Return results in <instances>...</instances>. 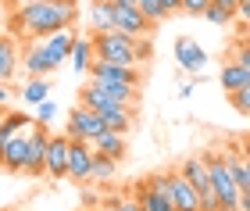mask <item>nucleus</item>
Listing matches in <instances>:
<instances>
[{
	"instance_id": "f257e3e1",
	"label": "nucleus",
	"mask_w": 250,
	"mask_h": 211,
	"mask_svg": "<svg viewBox=\"0 0 250 211\" xmlns=\"http://www.w3.org/2000/svg\"><path fill=\"white\" fill-rule=\"evenodd\" d=\"M79 4L75 0H40L21 11H7V29L15 36H50L58 29H75Z\"/></svg>"
},
{
	"instance_id": "f03ea898",
	"label": "nucleus",
	"mask_w": 250,
	"mask_h": 211,
	"mask_svg": "<svg viewBox=\"0 0 250 211\" xmlns=\"http://www.w3.org/2000/svg\"><path fill=\"white\" fill-rule=\"evenodd\" d=\"M204 161H208V172H211V183H214L222 211H240V193L243 190L232 175V165L225 158V150H204Z\"/></svg>"
},
{
	"instance_id": "7ed1b4c3",
	"label": "nucleus",
	"mask_w": 250,
	"mask_h": 211,
	"mask_svg": "<svg viewBox=\"0 0 250 211\" xmlns=\"http://www.w3.org/2000/svg\"><path fill=\"white\" fill-rule=\"evenodd\" d=\"M93 50L104 61H118V64H140V36H125L118 29L107 32H93Z\"/></svg>"
},
{
	"instance_id": "20e7f679",
	"label": "nucleus",
	"mask_w": 250,
	"mask_h": 211,
	"mask_svg": "<svg viewBox=\"0 0 250 211\" xmlns=\"http://www.w3.org/2000/svg\"><path fill=\"white\" fill-rule=\"evenodd\" d=\"M179 172H183L186 179L197 186V193H200V201H204V211H222L218 193H214V183H211V172H208V161H204V154H193V158H186Z\"/></svg>"
},
{
	"instance_id": "39448f33",
	"label": "nucleus",
	"mask_w": 250,
	"mask_h": 211,
	"mask_svg": "<svg viewBox=\"0 0 250 211\" xmlns=\"http://www.w3.org/2000/svg\"><path fill=\"white\" fill-rule=\"evenodd\" d=\"M104 129H107V126H104V115H100V111L86 107V104H75L72 115H68L64 136H68V140H86V143H93Z\"/></svg>"
},
{
	"instance_id": "423d86ee",
	"label": "nucleus",
	"mask_w": 250,
	"mask_h": 211,
	"mask_svg": "<svg viewBox=\"0 0 250 211\" xmlns=\"http://www.w3.org/2000/svg\"><path fill=\"white\" fill-rule=\"evenodd\" d=\"M165 193H168V201H172L175 211H204L197 186H193L183 172H165Z\"/></svg>"
},
{
	"instance_id": "0eeeda50",
	"label": "nucleus",
	"mask_w": 250,
	"mask_h": 211,
	"mask_svg": "<svg viewBox=\"0 0 250 211\" xmlns=\"http://www.w3.org/2000/svg\"><path fill=\"white\" fill-rule=\"evenodd\" d=\"M89 79H93V83H125V86H140V83H143V72H140V64H118V61L97 58L93 64H89Z\"/></svg>"
},
{
	"instance_id": "6e6552de",
	"label": "nucleus",
	"mask_w": 250,
	"mask_h": 211,
	"mask_svg": "<svg viewBox=\"0 0 250 211\" xmlns=\"http://www.w3.org/2000/svg\"><path fill=\"white\" fill-rule=\"evenodd\" d=\"M175 64L189 75V79H200L204 68H208V50H204L193 36H179L175 40Z\"/></svg>"
},
{
	"instance_id": "1a4fd4ad",
	"label": "nucleus",
	"mask_w": 250,
	"mask_h": 211,
	"mask_svg": "<svg viewBox=\"0 0 250 211\" xmlns=\"http://www.w3.org/2000/svg\"><path fill=\"white\" fill-rule=\"evenodd\" d=\"M47 143H50V132H47L43 122L29 129V154H25V169H21V175H43V172H47Z\"/></svg>"
},
{
	"instance_id": "9d476101",
	"label": "nucleus",
	"mask_w": 250,
	"mask_h": 211,
	"mask_svg": "<svg viewBox=\"0 0 250 211\" xmlns=\"http://www.w3.org/2000/svg\"><path fill=\"white\" fill-rule=\"evenodd\" d=\"M136 201L143 204V211H175L172 201H168V193H165V172H157L146 183L136 186Z\"/></svg>"
},
{
	"instance_id": "9b49d317",
	"label": "nucleus",
	"mask_w": 250,
	"mask_h": 211,
	"mask_svg": "<svg viewBox=\"0 0 250 211\" xmlns=\"http://www.w3.org/2000/svg\"><path fill=\"white\" fill-rule=\"evenodd\" d=\"M93 143L86 140H72V154H68V179L72 183H89V172H93Z\"/></svg>"
},
{
	"instance_id": "f8f14e48",
	"label": "nucleus",
	"mask_w": 250,
	"mask_h": 211,
	"mask_svg": "<svg viewBox=\"0 0 250 211\" xmlns=\"http://www.w3.org/2000/svg\"><path fill=\"white\" fill-rule=\"evenodd\" d=\"M115 29L125 36H150V21L136 4H115Z\"/></svg>"
},
{
	"instance_id": "ddd939ff",
	"label": "nucleus",
	"mask_w": 250,
	"mask_h": 211,
	"mask_svg": "<svg viewBox=\"0 0 250 211\" xmlns=\"http://www.w3.org/2000/svg\"><path fill=\"white\" fill-rule=\"evenodd\" d=\"M43 47H47V58L54 68H61V64L72 58V47H75V29H58L50 32V36H43Z\"/></svg>"
},
{
	"instance_id": "4468645a",
	"label": "nucleus",
	"mask_w": 250,
	"mask_h": 211,
	"mask_svg": "<svg viewBox=\"0 0 250 211\" xmlns=\"http://www.w3.org/2000/svg\"><path fill=\"white\" fill-rule=\"evenodd\" d=\"M68 154H72V140L68 136H50V143H47V175L50 179L68 175Z\"/></svg>"
},
{
	"instance_id": "2eb2a0df",
	"label": "nucleus",
	"mask_w": 250,
	"mask_h": 211,
	"mask_svg": "<svg viewBox=\"0 0 250 211\" xmlns=\"http://www.w3.org/2000/svg\"><path fill=\"white\" fill-rule=\"evenodd\" d=\"M21 68L29 72V79H47L50 72H58L47 58V47H43V40H32V47L25 50V58H21Z\"/></svg>"
},
{
	"instance_id": "dca6fc26",
	"label": "nucleus",
	"mask_w": 250,
	"mask_h": 211,
	"mask_svg": "<svg viewBox=\"0 0 250 211\" xmlns=\"http://www.w3.org/2000/svg\"><path fill=\"white\" fill-rule=\"evenodd\" d=\"M25 129H32V118L25 111H7L4 129H0V165H4V150L11 147V140H15L18 132H25Z\"/></svg>"
},
{
	"instance_id": "f3484780",
	"label": "nucleus",
	"mask_w": 250,
	"mask_h": 211,
	"mask_svg": "<svg viewBox=\"0 0 250 211\" xmlns=\"http://www.w3.org/2000/svg\"><path fill=\"white\" fill-rule=\"evenodd\" d=\"M93 150L104 154V158H111V161H122V158H125V132L104 129V132L93 140Z\"/></svg>"
},
{
	"instance_id": "a211bd4d",
	"label": "nucleus",
	"mask_w": 250,
	"mask_h": 211,
	"mask_svg": "<svg viewBox=\"0 0 250 211\" xmlns=\"http://www.w3.org/2000/svg\"><path fill=\"white\" fill-rule=\"evenodd\" d=\"M100 115H104V126L115 129V132H129L136 126V107H125V104H111Z\"/></svg>"
},
{
	"instance_id": "6ab92c4d",
	"label": "nucleus",
	"mask_w": 250,
	"mask_h": 211,
	"mask_svg": "<svg viewBox=\"0 0 250 211\" xmlns=\"http://www.w3.org/2000/svg\"><path fill=\"white\" fill-rule=\"evenodd\" d=\"M25 154H29V129L18 132V136L11 140V147L4 150V169L7 172H21L25 169Z\"/></svg>"
},
{
	"instance_id": "aec40b11",
	"label": "nucleus",
	"mask_w": 250,
	"mask_h": 211,
	"mask_svg": "<svg viewBox=\"0 0 250 211\" xmlns=\"http://www.w3.org/2000/svg\"><path fill=\"white\" fill-rule=\"evenodd\" d=\"M218 83H222L225 93H236V90H243V86L250 83V68H247V64H240V61H229V64L222 68Z\"/></svg>"
},
{
	"instance_id": "412c9836",
	"label": "nucleus",
	"mask_w": 250,
	"mask_h": 211,
	"mask_svg": "<svg viewBox=\"0 0 250 211\" xmlns=\"http://www.w3.org/2000/svg\"><path fill=\"white\" fill-rule=\"evenodd\" d=\"M89 29L93 32L115 29V4H111V0H93V4H89Z\"/></svg>"
},
{
	"instance_id": "4be33fe9",
	"label": "nucleus",
	"mask_w": 250,
	"mask_h": 211,
	"mask_svg": "<svg viewBox=\"0 0 250 211\" xmlns=\"http://www.w3.org/2000/svg\"><path fill=\"white\" fill-rule=\"evenodd\" d=\"M72 68L75 72H89V64L97 61V50H93V36H75V47H72Z\"/></svg>"
},
{
	"instance_id": "5701e85b",
	"label": "nucleus",
	"mask_w": 250,
	"mask_h": 211,
	"mask_svg": "<svg viewBox=\"0 0 250 211\" xmlns=\"http://www.w3.org/2000/svg\"><path fill=\"white\" fill-rule=\"evenodd\" d=\"M21 68V58L15 50V40L11 36H0V79H15V72Z\"/></svg>"
},
{
	"instance_id": "b1692460",
	"label": "nucleus",
	"mask_w": 250,
	"mask_h": 211,
	"mask_svg": "<svg viewBox=\"0 0 250 211\" xmlns=\"http://www.w3.org/2000/svg\"><path fill=\"white\" fill-rule=\"evenodd\" d=\"M93 154H97V150H93ZM115 172H118V161H111V158H104V154H97V158H93V172H89V179L107 183V179H115Z\"/></svg>"
},
{
	"instance_id": "393cba45",
	"label": "nucleus",
	"mask_w": 250,
	"mask_h": 211,
	"mask_svg": "<svg viewBox=\"0 0 250 211\" xmlns=\"http://www.w3.org/2000/svg\"><path fill=\"white\" fill-rule=\"evenodd\" d=\"M47 93H50L47 79H29V83H25V90H21V97H25V104H29V107L43 104V101H47Z\"/></svg>"
},
{
	"instance_id": "a878e982",
	"label": "nucleus",
	"mask_w": 250,
	"mask_h": 211,
	"mask_svg": "<svg viewBox=\"0 0 250 211\" xmlns=\"http://www.w3.org/2000/svg\"><path fill=\"white\" fill-rule=\"evenodd\" d=\"M136 7L146 15V21H150V25H161V21L168 18V11H165L161 0H136Z\"/></svg>"
},
{
	"instance_id": "bb28decb",
	"label": "nucleus",
	"mask_w": 250,
	"mask_h": 211,
	"mask_svg": "<svg viewBox=\"0 0 250 211\" xmlns=\"http://www.w3.org/2000/svg\"><path fill=\"white\" fill-rule=\"evenodd\" d=\"M232 18H236V11H229V7H218V4H211L208 11H204V21H211V25H229Z\"/></svg>"
},
{
	"instance_id": "cd10ccee",
	"label": "nucleus",
	"mask_w": 250,
	"mask_h": 211,
	"mask_svg": "<svg viewBox=\"0 0 250 211\" xmlns=\"http://www.w3.org/2000/svg\"><path fill=\"white\" fill-rule=\"evenodd\" d=\"M229 104L240 111V115H250V83L243 86V90H236V93H229Z\"/></svg>"
},
{
	"instance_id": "c85d7f7f",
	"label": "nucleus",
	"mask_w": 250,
	"mask_h": 211,
	"mask_svg": "<svg viewBox=\"0 0 250 211\" xmlns=\"http://www.w3.org/2000/svg\"><path fill=\"white\" fill-rule=\"evenodd\" d=\"M208 7H211V0H183V11L186 15H197V18H204Z\"/></svg>"
},
{
	"instance_id": "c756f323",
	"label": "nucleus",
	"mask_w": 250,
	"mask_h": 211,
	"mask_svg": "<svg viewBox=\"0 0 250 211\" xmlns=\"http://www.w3.org/2000/svg\"><path fill=\"white\" fill-rule=\"evenodd\" d=\"M58 115V107H54V101H43V104H36V122H43V126H47V122Z\"/></svg>"
},
{
	"instance_id": "7c9ffc66",
	"label": "nucleus",
	"mask_w": 250,
	"mask_h": 211,
	"mask_svg": "<svg viewBox=\"0 0 250 211\" xmlns=\"http://www.w3.org/2000/svg\"><path fill=\"white\" fill-rule=\"evenodd\" d=\"M107 211H143V204L136 201V197H132V201H111Z\"/></svg>"
},
{
	"instance_id": "2f4dec72",
	"label": "nucleus",
	"mask_w": 250,
	"mask_h": 211,
	"mask_svg": "<svg viewBox=\"0 0 250 211\" xmlns=\"http://www.w3.org/2000/svg\"><path fill=\"white\" fill-rule=\"evenodd\" d=\"M236 21L250 29V0H240V7H236Z\"/></svg>"
},
{
	"instance_id": "473e14b6",
	"label": "nucleus",
	"mask_w": 250,
	"mask_h": 211,
	"mask_svg": "<svg viewBox=\"0 0 250 211\" xmlns=\"http://www.w3.org/2000/svg\"><path fill=\"white\" fill-rule=\"evenodd\" d=\"M236 61H240V64H247V68H250V40H243L240 47H236Z\"/></svg>"
},
{
	"instance_id": "72a5a7b5",
	"label": "nucleus",
	"mask_w": 250,
	"mask_h": 211,
	"mask_svg": "<svg viewBox=\"0 0 250 211\" xmlns=\"http://www.w3.org/2000/svg\"><path fill=\"white\" fill-rule=\"evenodd\" d=\"M7 101H11V83L0 79V107H7Z\"/></svg>"
},
{
	"instance_id": "f704fd0d",
	"label": "nucleus",
	"mask_w": 250,
	"mask_h": 211,
	"mask_svg": "<svg viewBox=\"0 0 250 211\" xmlns=\"http://www.w3.org/2000/svg\"><path fill=\"white\" fill-rule=\"evenodd\" d=\"M7 11H21V7H29V4H40V0H4Z\"/></svg>"
},
{
	"instance_id": "c9c22d12",
	"label": "nucleus",
	"mask_w": 250,
	"mask_h": 211,
	"mask_svg": "<svg viewBox=\"0 0 250 211\" xmlns=\"http://www.w3.org/2000/svg\"><path fill=\"white\" fill-rule=\"evenodd\" d=\"M161 4H165V11H168V15H175V11H183V0H161Z\"/></svg>"
},
{
	"instance_id": "e433bc0d",
	"label": "nucleus",
	"mask_w": 250,
	"mask_h": 211,
	"mask_svg": "<svg viewBox=\"0 0 250 211\" xmlns=\"http://www.w3.org/2000/svg\"><path fill=\"white\" fill-rule=\"evenodd\" d=\"M211 4H218V7H229V11H236V7H240V0H211Z\"/></svg>"
},
{
	"instance_id": "4c0bfd02",
	"label": "nucleus",
	"mask_w": 250,
	"mask_h": 211,
	"mask_svg": "<svg viewBox=\"0 0 250 211\" xmlns=\"http://www.w3.org/2000/svg\"><path fill=\"white\" fill-rule=\"evenodd\" d=\"M240 211H250V190L240 193Z\"/></svg>"
},
{
	"instance_id": "58836bf2",
	"label": "nucleus",
	"mask_w": 250,
	"mask_h": 211,
	"mask_svg": "<svg viewBox=\"0 0 250 211\" xmlns=\"http://www.w3.org/2000/svg\"><path fill=\"white\" fill-rule=\"evenodd\" d=\"M111 4H136V0H111Z\"/></svg>"
},
{
	"instance_id": "ea45409f",
	"label": "nucleus",
	"mask_w": 250,
	"mask_h": 211,
	"mask_svg": "<svg viewBox=\"0 0 250 211\" xmlns=\"http://www.w3.org/2000/svg\"><path fill=\"white\" fill-rule=\"evenodd\" d=\"M247 40H250V29H247Z\"/></svg>"
}]
</instances>
